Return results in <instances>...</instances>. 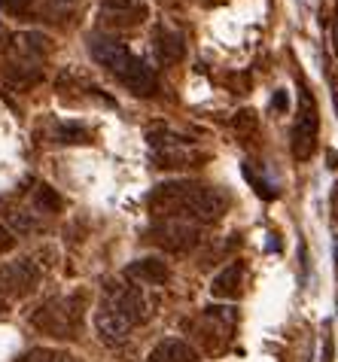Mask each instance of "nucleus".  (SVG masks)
Segmentation results:
<instances>
[{"mask_svg":"<svg viewBox=\"0 0 338 362\" xmlns=\"http://www.w3.org/2000/svg\"><path fill=\"white\" fill-rule=\"evenodd\" d=\"M104 301L110 308H116L132 326H141L150 320V301L141 293V286H119V284H107L104 289Z\"/></svg>","mask_w":338,"mask_h":362,"instance_id":"7","label":"nucleus"},{"mask_svg":"<svg viewBox=\"0 0 338 362\" xmlns=\"http://www.w3.org/2000/svg\"><path fill=\"white\" fill-rule=\"evenodd\" d=\"M16 247V238H13V231H9L4 223H0V253H9V250Z\"/></svg>","mask_w":338,"mask_h":362,"instance_id":"20","label":"nucleus"},{"mask_svg":"<svg viewBox=\"0 0 338 362\" xmlns=\"http://www.w3.org/2000/svg\"><path fill=\"white\" fill-rule=\"evenodd\" d=\"M244 177L250 180V186L256 189V195H260L262 201H272V198H277V183L268 174H262V165L260 162H244Z\"/></svg>","mask_w":338,"mask_h":362,"instance_id":"15","label":"nucleus"},{"mask_svg":"<svg viewBox=\"0 0 338 362\" xmlns=\"http://www.w3.org/2000/svg\"><path fill=\"white\" fill-rule=\"evenodd\" d=\"M34 201H37V207L43 210V214H55V210H62V198H58L55 189H49V186H40Z\"/></svg>","mask_w":338,"mask_h":362,"instance_id":"18","label":"nucleus"},{"mask_svg":"<svg viewBox=\"0 0 338 362\" xmlns=\"http://www.w3.org/2000/svg\"><path fill=\"white\" fill-rule=\"evenodd\" d=\"M101 25L107 31H128L146 22L150 6L144 0H101Z\"/></svg>","mask_w":338,"mask_h":362,"instance_id":"8","label":"nucleus"},{"mask_svg":"<svg viewBox=\"0 0 338 362\" xmlns=\"http://www.w3.org/2000/svg\"><path fill=\"white\" fill-rule=\"evenodd\" d=\"M150 214L156 219L162 216H180V219H192V223H216L223 219L228 198L214 186L195 183V180H174V183H162L156 186L150 198Z\"/></svg>","mask_w":338,"mask_h":362,"instance_id":"1","label":"nucleus"},{"mask_svg":"<svg viewBox=\"0 0 338 362\" xmlns=\"http://www.w3.org/2000/svg\"><path fill=\"white\" fill-rule=\"evenodd\" d=\"M88 52H92V58L98 64L110 70V74L132 95L150 98V95L158 92L153 67L146 64L144 58H137L125 43H119V40H113V37H104V34H92V37H88Z\"/></svg>","mask_w":338,"mask_h":362,"instance_id":"2","label":"nucleus"},{"mask_svg":"<svg viewBox=\"0 0 338 362\" xmlns=\"http://www.w3.org/2000/svg\"><path fill=\"white\" fill-rule=\"evenodd\" d=\"M330 168H338V153H330Z\"/></svg>","mask_w":338,"mask_h":362,"instance_id":"25","label":"nucleus"},{"mask_svg":"<svg viewBox=\"0 0 338 362\" xmlns=\"http://www.w3.org/2000/svg\"><path fill=\"white\" fill-rule=\"evenodd\" d=\"M146 240H153L168 253H189V250L202 244V226L180 216H162L146 231Z\"/></svg>","mask_w":338,"mask_h":362,"instance_id":"5","label":"nucleus"},{"mask_svg":"<svg viewBox=\"0 0 338 362\" xmlns=\"http://www.w3.org/2000/svg\"><path fill=\"white\" fill-rule=\"evenodd\" d=\"M83 308L86 298L79 293L49 298L31 314V326L52 338H76L79 329H83Z\"/></svg>","mask_w":338,"mask_h":362,"instance_id":"3","label":"nucleus"},{"mask_svg":"<svg viewBox=\"0 0 338 362\" xmlns=\"http://www.w3.org/2000/svg\"><path fill=\"white\" fill-rule=\"evenodd\" d=\"M317 140H320V110H317L314 95L308 92V83L299 79V116L293 125V156L299 162H308L317 153Z\"/></svg>","mask_w":338,"mask_h":362,"instance_id":"4","label":"nucleus"},{"mask_svg":"<svg viewBox=\"0 0 338 362\" xmlns=\"http://www.w3.org/2000/svg\"><path fill=\"white\" fill-rule=\"evenodd\" d=\"M95 329H98V335H101V341L104 344H110V347H116V344H122V341L132 335V323L119 314L116 308H110L107 301L101 298V305H98V310H95Z\"/></svg>","mask_w":338,"mask_h":362,"instance_id":"9","label":"nucleus"},{"mask_svg":"<svg viewBox=\"0 0 338 362\" xmlns=\"http://www.w3.org/2000/svg\"><path fill=\"white\" fill-rule=\"evenodd\" d=\"M323 341H326V350H323V362H332V335H330V329L323 332Z\"/></svg>","mask_w":338,"mask_h":362,"instance_id":"22","label":"nucleus"},{"mask_svg":"<svg viewBox=\"0 0 338 362\" xmlns=\"http://www.w3.org/2000/svg\"><path fill=\"white\" fill-rule=\"evenodd\" d=\"M16 362H74V359L52 347H34V350H28L25 356H18Z\"/></svg>","mask_w":338,"mask_h":362,"instance_id":"17","label":"nucleus"},{"mask_svg":"<svg viewBox=\"0 0 338 362\" xmlns=\"http://www.w3.org/2000/svg\"><path fill=\"white\" fill-rule=\"evenodd\" d=\"M272 107L277 110V113H286V110H290V98H286V92H274Z\"/></svg>","mask_w":338,"mask_h":362,"instance_id":"21","label":"nucleus"},{"mask_svg":"<svg viewBox=\"0 0 338 362\" xmlns=\"http://www.w3.org/2000/svg\"><path fill=\"white\" fill-rule=\"evenodd\" d=\"M244 280H247V265L241 262V259H235L232 265H226L220 274L214 277L211 293H214V298L235 301V298H241V296H244Z\"/></svg>","mask_w":338,"mask_h":362,"instance_id":"11","label":"nucleus"},{"mask_svg":"<svg viewBox=\"0 0 338 362\" xmlns=\"http://www.w3.org/2000/svg\"><path fill=\"white\" fill-rule=\"evenodd\" d=\"M16 52L22 58H31V62H40V58H46L52 52V43H49V37L37 31H25L16 37Z\"/></svg>","mask_w":338,"mask_h":362,"instance_id":"14","label":"nucleus"},{"mask_svg":"<svg viewBox=\"0 0 338 362\" xmlns=\"http://www.w3.org/2000/svg\"><path fill=\"white\" fill-rule=\"evenodd\" d=\"M198 354L192 344H186L183 338H165L150 350L146 362H195Z\"/></svg>","mask_w":338,"mask_h":362,"instance_id":"13","label":"nucleus"},{"mask_svg":"<svg viewBox=\"0 0 338 362\" xmlns=\"http://www.w3.org/2000/svg\"><path fill=\"white\" fill-rule=\"evenodd\" d=\"M150 46H153V55H156L158 64H174V62H180V58L186 55L183 34L177 31V28H168V25H158L156 28Z\"/></svg>","mask_w":338,"mask_h":362,"instance_id":"10","label":"nucleus"},{"mask_svg":"<svg viewBox=\"0 0 338 362\" xmlns=\"http://www.w3.org/2000/svg\"><path fill=\"white\" fill-rule=\"evenodd\" d=\"M52 140L55 144H92V134H88V128L76 122H58L52 128Z\"/></svg>","mask_w":338,"mask_h":362,"instance_id":"16","label":"nucleus"},{"mask_svg":"<svg viewBox=\"0 0 338 362\" xmlns=\"http://www.w3.org/2000/svg\"><path fill=\"white\" fill-rule=\"evenodd\" d=\"M332 46H335V52H338V18H332Z\"/></svg>","mask_w":338,"mask_h":362,"instance_id":"23","label":"nucleus"},{"mask_svg":"<svg viewBox=\"0 0 338 362\" xmlns=\"http://www.w3.org/2000/svg\"><path fill=\"white\" fill-rule=\"evenodd\" d=\"M235 125L241 128V132H247V128H256V113H253V110H241L238 119H235Z\"/></svg>","mask_w":338,"mask_h":362,"instance_id":"19","label":"nucleus"},{"mask_svg":"<svg viewBox=\"0 0 338 362\" xmlns=\"http://www.w3.org/2000/svg\"><path fill=\"white\" fill-rule=\"evenodd\" d=\"M0 4H4V6H9V9H16V6H22L25 0H0Z\"/></svg>","mask_w":338,"mask_h":362,"instance_id":"24","label":"nucleus"},{"mask_svg":"<svg viewBox=\"0 0 338 362\" xmlns=\"http://www.w3.org/2000/svg\"><path fill=\"white\" fill-rule=\"evenodd\" d=\"M40 277H43V271L34 259H18V262L0 268V310H6L18 298L31 296L40 286Z\"/></svg>","mask_w":338,"mask_h":362,"instance_id":"6","label":"nucleus"},{"mask_svg":"<svg viewBox=\"0 0 338 362\" xmlns=\"http://www.w3.org/2000/svg\"><path fill=\"white\" fill-rule=\"evenodd\" d=\"M125 277L134 280V284H146V286H165L171 280V268L162 259H137L125 268Z\"/></svg>","mask_w":338,"mask_h":362,"instance_id":"12","label":"nucleus"}]
</instances>
